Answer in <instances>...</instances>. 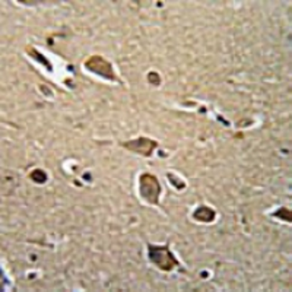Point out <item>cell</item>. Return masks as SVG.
<instances>
[{
  "label": "cell",
  "mask_w": 292,
  "mask_h": 292,
  "mask_svg": "<svg viewBox=\"0 0 292 292\" xmlns=\"http://www.w3.org/2000/svg\"><path fill=\"white\" fill-rule=\"evenodd\" d=\"M148 257L158 269H161L164 272H171L174 267L178 266V262L168 245L149 244L148 245Z\"/></svg>",
  "instance_id": "cell-1"
},
{
  "label": "cell",
  "mask_w": 292,
  "mask_h": 292,
  "mask_svg": "<svg viewBox=\"0 0 292 292\" xmlns=\"http://www.w3.org/2000/svg\"><path fill=\"white\" fill-rule=\"evenodd\" d=\"M27 50H28V54H29V56L35 57L38 61H43V63L46 64V67H47L49 70H52V66H50V63H49V60H47V58L43 57V56H40V54H37V52H35L34 49H31V47H29V49H27Z\"/></svg>",
  "instance_id": "cell-8"
},
{
  "label": "cell",
  "mask_w": 292,
  "mask_h": 292,
  "mask_svg": "<svg viewBox=\"0 0 292 292\" xmlns=\"http://www.w3.org/2000/svg\"><path fill=\"white\" fill-rule=\"evenodd\" d=\"M215 216H216V212L209 206H199L193 212V218L200 222H213Z\"/></svg>",
  "instance_id": "cell-5"
},
{
  "label": "cell",
  "mask_w": 292,
  "mask_h": 292,
  "mask_svg": "<svg viewBox=\"0 0 292 292\" xmlns=\"http://www.w3.org/2000/svg\"><path fill=\"white\" fill-rule=\"evenodd\" d=\"M123 148L132 151V152H136V154H140L146 158L152 157L154 151L158 148V142L149 139V137H136V139H132V140H127V142H123L121 143Z\"/></svg>",
  "instance_id": "cell-4"
},
{
  "label": "cell",
  "mask_w": 292,
  "mask_h": 292,
  "mask_svg": "<svg viewBox=\"0 0 292 292\" xmlns=\"http://www.w3.org/2000/svg\"><path fill=\"white\" fill-rule=\"evenodd\" d=\"M85 67L95 73V75H100L108 80H117L116 75H114V70H113V66L110 61H107L104 57L101 56H91L85 61Z\"/></svg>",
  "instance_id": "cell-3"
},
{
  "label": "cell",
  "mask_w": 292,
  "mask_h": 292,
  "mask_svg": "<svg viewBox=\"0 0 292 292\" xmlns=\"http://www.w3.org/2000/svg\"><path fill=\"white\" fill-rule=\"evenodd\" d=\"M139 191L143 200H146L151 205L159 203V194H161V184L159 180L152 174L140 175L139 178Z\"/></svg>",
  "instance_id": "cell-2"
},
{
  "label": "cell",
  "mask_w": 292,
  "mask_h": 292,
  "mask_svg": "<svg viewBox=\"0 0 292 292\" xmlns=\"http://www.w3.org/2000/svg\"><path fill=\"white\" fill-rule=\"evenodd\" d=\"M29 178L34 181V183H37V184H43V183H46L47 181V174L43 171V170H34L31 174H29Z\"/></svg>",
  "instance_id": "cell-6"
},
{
  "label": "cell",
  "mask_w": 292,
  "mask_h": 292,
  "mask_svg": "<svg viewBox=\"0 0 292 292\" xmlns=\"http://www.w3.org/2000/svg\"><path fill=\"white\" fill-rule=\"evenodd\" d=\"M273 216H276V218H281V219H284V221H288V222H291L292 218H291V211L290 209H287V208H281V209H278L275 213H273Z\"/></svg>",
  "instance_id": "cell-7"
},
{
  "label": "cell",
  "mask_w": 292,
  "mask_h": 292,
  "mask_svg": "<svg viewBox=\"0 0 292 292\" xmlns=\"http://www.w3.org/2000/svg\"><path fill=\"white\" fill-rule=\"evenodd\" d=\"M148 82L152 83V85H159V82H161L159 75L155 73V72H149V73H148Z\"/></svg>",
  "instance_id": "cell-9"
}]
</instances>
